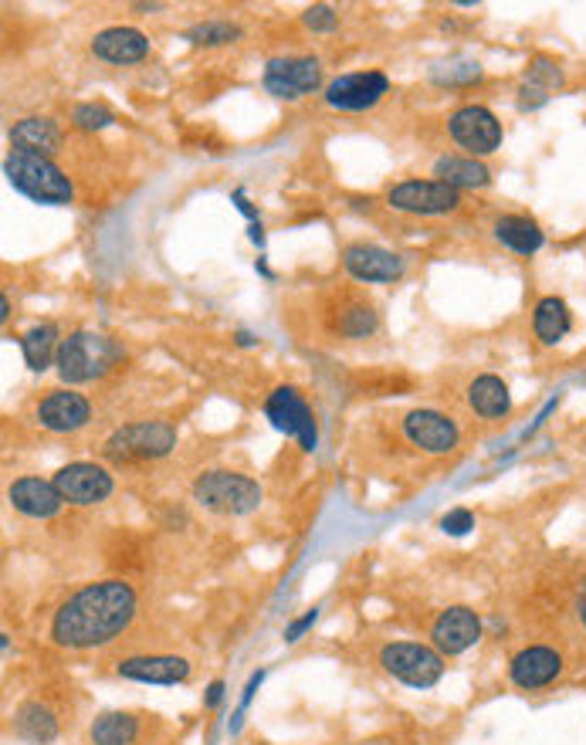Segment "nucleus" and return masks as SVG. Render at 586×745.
<instances>
[{"instance_id": "nucleus-37", "label": "nucleus", "mask_w": 586, "mask_h": 745, "mask_svg": "<svg viewBox=\"0 0 586 745\" xmlns=\"http://www.w3.org/2000/svg\"><path fill=\"white\" fill-rule=\"evenodd\" d=\"M224 698V681H214V685L207 688V708H217Z\"/></svg>"}, {"instance_id": "nucleus-8", "label": "nucleus", "mask_w": 586, "mask_h": 745, "mask_svg": "<svg viewBox=\"0 0 586 745\" xmlns=\"http://www.w3.org/2000/svg\"><path fill=\"white\" fill-rule=\"evenodd\" d=\"M265 417L271 420L275 430H281L285 438H296L302 451H316L319 448V423L312 407L306 404V397L296 387H278L268 394L265 400Z\"/></svg>"}, {"instance_id": "nucleus-4", "label": "nucleus", "mask_w": 586, "mask_h": 745, "mask_svg": "<svg viewBox=\"0 0 586 745\" xmlns=\"http://www.w3.org/2000/svg\"><path fill=\"white\" fill-rule=\"evenodd\" d=\"M194 502L217 516H248L261 506V484L248 474L214 468L194 481Z\"/></svg>"}, {"instance_id": "nucleus-12", "label": "nucleus", "mask_w": 586, "mask_h": 745, "mask_svg": "<svg viewBox=\"0 0 586 745\" xmlns=\"http://www.w3.org/2000/svg\"><path fill=\"white\" fill-rule=\"evenodd\" d=\"M322 313H326V326H329V333L336 339H353L357 343V339H370V336L380 333V313H377V305L367 295H360V292H339V295H332L322 305Z\"/></svg>"}, {"instance_id": "nucleus-34", "label": "nucleus", "mask_w": 586, "mask_h": 745, "mask_svg": "<svg viewBox=\"0 0 586 745\" xmlns=\"http://www.w3.org/2000/svg\"><path fill=\"white\" fill-rule=\"evenodd\" d=\"M441 529L448 532V535H467L475 529V516L467 512V509H454V512H448L444 519H441Z\"/></svg>"}, {"instance_id": "nucleus-25", "label": "nucleus", "mask_w": 586, "mask_h": 745, "mask_svg": "<svg viewBox=\"0 0 586 745\" xmlns=\"http://www.w3.org/2000/svg\"><path fill=\"white\" fill-rule=\"evenodd\" d=\"M434 180L451 186V191H482V186L492 183V170L475 160V156H438L434 163Z\"/></svg>"}, {"instance_id": "nucleus-31", "label": "nucleus", "mask_w": 586, "mask_h": 745, "mask_svg": "<svg viewBox=\"0 0 586 745\" xmlns=\"http://www.w3.org/2000/svg\"><path fill=\"white\" fill-rule=\"evenodd\" d=\"M241 38V28L230 24L224 18H210V21H201L187 31V41L194 48H224V44H234Z\"/></svg>"}, {"instance_id": "nucleus-23", "label": "nucleus", "mask_w": 586, "mask_h": 745, "mask_svg": "<svg viewBox=\"0 0 586 745\" xmlns=\"http://www.w3.org/2000/svg\"><path fill=\"white\" fill-rule=\"evenodd\" d=\"M559 85H563V69L556 65V61L546 58V54L533 58V65L525 69V79L518 85V109L533 112V109L546 105L559 92Z\"/></svg>"}, {"instance_id": "nucleus-40", "label": "nucleus", "mask_w": 586, "mask_h": 745, "mask_svg": "<svg viewBox=\"0 0 586 745\" xmlns=\"http://www.w3.org/2000/svg\"><path fill=\"white\" fill-rule=\"evenodd\" d=\"M238 343H241V346H251V343H255V336H248V333H238Z\"/></svg>"}, {"instance_id": "nucleus-1", "label": "nucleus", "mask_w": 586, "mask_h": 745, "mask_svg": "<svg viewBox=\"0 0 586 745\" xmlns=\"http://www.w3.org/2000/svg\"><path fill=\"white\" fill-rule=\"evenodd\" d=\"M136 616V593L123 580H99L72 593L51 620V641L69 651L102 647L120 637Z\"/></svg>"}, {"instance_id": "nucleus-13", "label": "nucleus", "mask_w": 586, "mask_h": 745, "mask_svg": "<svg viewBox=\"0 0 586 745\" xmlns=\"http://www.w3.org/2000/svg\"><path fill=\"white\" fill-rule=\"evenodd\" d=\"M51 481L58 494L65 499V506H99L115 488L112 471L95 461H72L65 468H58Z\"/></svg>"}, {"instance_id": "nucleus-17", "label": "nucleus", "mask_w": 586, "mask_h": 745, "mask_svg": "<svg viewBox=\"0 0 586 745\" xmlns=\"http://www.w3.org/2000/svg\"><path fill=\"white\" fill-rule=\"evenodd\" d=\"M431 641L448 657L472 651L482 641V616L472 606H448L431 624Z\"/></svg>"}, {"instance_id": "nucleus-11", "label": "nucleus", "mask_w": 586, "mask_h": 745, "mask_svg": "<svg viewBox=\"0 0 586 745\" xmlns=\"http://www.w3.org/2000/svg\"><path fill=\"white\" fill-rule=\"evenodd\" d=\"M400 433L407 438L410 448H418L421 455H431V458H444L458 448L461 441V430L458 423L441 414V410H431V407H421V410H407L400 417Z\"/></svg>"}, {"instance_id": "nucleus-30", "label": "nucleus", "mask_w": 586, "mask_h": 745, "mask_svg": "<svg viewBox=\"0 0 586 745\" xmlns=\"http://www.w3.org/2000/svg\"><path fill=\"white\" fill-rule=\"evenodd\" d=\"M136 735H140V718L130 712H102L89 728L92 745H133Z\"/></svg>"}, {"instance_id": "nucleus-38", "label": "nucleus", "mask_w": 586, "mask_h": 745, "mask_svg": "<svg viewBox=\"0 0 586 745\" xmlns=\"http://www.w3.org/2000/svg\"><path fill=\"white\" fill-rule=\"evenodd\" d=\"M576 610H579V620H583V627H586V583H583V590H579V600H576Z\"/></svg>"}, {"instance_id": "nucleus-18", "label": "nucleus", "mask_w": 586, "mask_h": 745, "mask_svg": "<svg viewBox=\"0 0 586 745\" xmlns=\"http://www.w3.org/2000/svg\"><path fill=\"white\" fill-rule=\"evenodd\" d=\"M559 674H563V657H559V651H553L546 644L522 647L508 664L512 685L522 692H539V688L553 685Z\"/></svg>"}, {"instance_id": "nucleus-21", "label": "nucleus", "mask_w": 586, "mask_h": 745, "mask_svg": "<svg viewBox=\"0 0 586 745\" xmlns=\"http://www.w3.org/2000/svg\"><path fill=\"white\" fill-rule=\"evenodd\" d=\"M92 54L109 65H136L150 54V38L136 28H105L92 38Z\"/></svg>"}, {"instance_id": "nucleus-16", "label": "nucleus", "mask_w": 586, "mask_h": 745, "mask_svg": "<svg viewBox=\"0 0 586 745\" xmlns=\"http://www.w3.org/2000/svg\"><path fill=\"white\" fill-rule=\"evenodd\" d=\"M34 420L51 433H75L92 420V404L72 387H58L38 400Z\"/></svg>"}, {"instance_id": "nucleus-32", "label": "nucleus", "mask_w": 586, "mask_h": 745, "mask_svg": "<svg viewBox=\"0 0 586 745\" xmlns=\"http://www.w3.org/2000/svg\"><path fill=\"white\" fill-rule=\"evenodd\" d=\"M72 122H75L79 130H85V133H99V130H109V126H112L115 115H112L105 105L82 102V105H75V109H72Z\"/></svg>"}, {"instance_id": "nucleus-24", "label": "nucleus", "mask_w": 586, "mask_h": 745, "mask_svg": "<svg viewBox=\"0 0 586 745\" xmlns=\"http://www.w3.org/2000/svg\"><path fill=\"white\" fill-rule=\"evenodd\" d=\"M492 237L505 247V252L522 255V258L536 255L539 247L546 244L543 227H539L533 217H525V214H502V217H495V224H492Z\"/></svg>"}, {"instance_id": "nucleus-7", "label": "nucleus", "mask_w": 586, "mask_h": 745, "mask_svg": "<svg viewBox=\"0 0 586 745\" xmlns=\"http://www.w3.org/2000/svg\"><path fill=\"white\" fill-rule=\"evenodd\" d=\"M261 85L271 99L299 102L322 85V65L312 54H281V58H271L265 65Z\"/></svg>"}, {"instance_id": "nucleus-15", "label": "nucleus", "mask_w": 586, "mask_h": 745, "mask_svg": "<svg viewBox=\"0 0 586 745\" xmlns=\"http://www.w3.org/2000/svg\"><path fill=\"white\" fill-rule=\"evenodd\" d=\"M390 92V79L383 72H346L339 79H332L322 92L326 105L336 112H367L373 105L383 102V95Z\"/></svg>"}, {"instance_id": "nucleus-28", "label": "nucleus", "mask_w": 586, "mask_h": 745, "mask_svg": "<svg viewBox=\"0 0 586 745\" xmlns=\"http://www.w3.org/2000/svg\"><path fill=\"white\" fill-rule=\"evenodd\" d=\"M573 329V313L559 295H546L533 313V333L543 346H556Z\"/></svg>"}, {"instance_id": "nucleus-39", "label": "nucleus", "mask_w": 586, "mask_h": 745, "mask_svg": "<svg viewBox=\"0 0 586 745\" xmlns=\"http://www.w3.org/2000/svg\"><path fill=\"white\" fill-rule=\"evenodd\" d=\"M0 319H4V323L11 319V298L8 295H4V302H0Z\"/></svg>"}, {"instance_id": "nucleus-10", "label": "nucleus", "mask_w": 586, "mask_h": 745, "mask_svg": "<svg viewBox=\"0 0 586 745\" xmlns=\"http://www.w3.org/2000/svg\"><path fill=\"white\" fill-rule=\"evenodd\" d=\"M448 133L464 156H492L502 150V122L485 105H461L448 115Z\"/></svg>"}, {"instance_id": "nucleus-2", "label": "nucleus", "mask_w": 586, "mask_h": 745, "mask_svg": "<svg viewBox=\"0 0 586 745\" xmlns=\"http://www.w3.org/2000/svg\"><path fill=\"white\" fill-rule=\"evenodd\" d=\"M123 363V346L102 336V333H72L58 346V359H54V372L62 377V384L79 387V384H92L102 380L105 372H112Z\"/></svg>"}, {"instance_id": "nucleus-27", "label": "nucleus", "mask_w": 586, "mask_h": 745, "mask_svg": "<svg viewBox=\"0 0 586 745\" xmlns=\"http://www.w3.org/2000/svg\"><path fill=\"white\" fill-rule=\"evenodd\" d=\"M467 404H472V410L479 417L498 420V417H508L512 394H508L505 380H498L495 372H482V377H475L472 387H467Z\"/></svg>"}, {"instance_id": "nucleus-9", "label": "nucleus", "mask_w": 586, "mask_h": 745, "mask_svg": "<svg viewBox=\"0 0 586 745\" xmlns=\"http://www.w3.org/2000/svg\"><path fill=\"white\" fill-rule=\"evenodd\" d=\"M387 207L410 217H448L461 207V194L438 180H403L387 191Z\"/></svg>"}, {"instance_id": "nucleus-35", "label": "nucleus", "mask_w": 586, "mask_h": 745, "mask_svg": "<svg viewBox=\"0 0 586 745\" xmlns=\"http://www.w3.org/2000/svg\"><path fill=\"white\" fill-rule=\"evenodd\" d=\"M461 69H464V65H461ZM434 79H438V82H448V85H451V82H475V79H482V69H479V65H467L464 72H458V69H454V72H434Z\"/></svg>"}, {"instance_id": "nucleus-19", "label": "nucleus", "mask_w": 586, "mask_h": 745, "mask_svg": "<svg viewBox=\"0 0 586 745\" xmlns=\"http://www.w3.org/2000/svg\"><path fill=\"white\" fill-rule=\"evenodd\" d=\"M115 674L140 685H181L191 677V661L177 654H133L115 664Z\"/></svg>"}, {"instance_id": "nucleus-29", "label": "nucleus", "mask_w": 586, "mask_h": 745, "mask_svg": "<svg viewBox=\"0 0 586 745\" xmlns=\"http://www.w3.org/2000/svg\"><path fill=\"white\" fill-rule=\"evenodd\" d=\"M58 346H62V336H58V326L44 323V326H34L21 336V353H24V363L28 369L34 372H44L48 366H54L58 359Z\"/></svg>"}, {"instance_id": "nucleus-14", "label": "nucleus", "mask_w": 586, "mask_h": 745, "mask_svg": "<svg viewBox=\"0 0 586 745\" xmlns=\"http://www.w3.org/2000/svg\"><path fill=\"white\" fill-rule=\"evenodd\" d=\"M342 268L346 275L360 282V285H387V282H400L407 275V262L380 244H367V241H353L342 247Z\"/></svg>"}, {"instance_id": "nucleus-33", "label": "nucleus", "mask_w": 586, "mask_h": 745, "mask_svg": "<svg viewBox=\"0 0 586 745\" xmlns=\"http://www.w3.org/2000/svg\"><path fill=\"white\" fill-rule=\"evenodd\" d=\"M302 24H306L309 31H316V34H329V31L339 28V14H336V8H329V4H316V8H309V11L302 14Z\"/></svg>"}, {"instance_id": "nucleus-6", "label": "nucleus", "mask_w": 586, "mask_h": 745, "mask_svg": "<svg viewBox=\"0 0 586 745\" xmlns=\"http://www.w3.org/2000/svg\"><path fill=\"white\" fill-rule=\"evenodd\" d=\"M380 664L407 688H434L444 674V654L418 641H393L380 651Z\"/></svg>"}, {"instance_id": "nucleus-5", "label": "nucleus", "mask_w": 586, "mask_h": 745, "mask_svg": "<svg viewBox=\"0 0 586 745\" xmlns=\"http://www.w3.org/2000/svg\"><path fill=\"white\" fill-rule=\"evenodd\" d=\"M177 448V427L166 420H136L126 423L105 441L102 455L115 465H136V461H160Z\"/></svg>"}, {"instance_id": "nucleus-3", "label": "nucleus", "mask_w": 586, "mask_h": 745, "mask_svg": "<svg viewBox=\"0 0 586 745\" xmlns=\"http://www.w3.org/2000/svg\"><path fill=\"white\" fill-rule=\"evenodd\" d=\"M4 176L14 186L18 194H24L34 204L44 207H65L75 201V186L72 180L58 170L48 156H34V153H18L11 150L4 156Z\"/></svg>"}, {"instance_id": "nucleus-22", "label": "nucleus", "mask_w": 586, "mask_h": 745, "mask_svg": "<svg viewBox=\"0 0 586 745\" xmlns=\"http://www.w3.org/2000/svg\"><path fill=\"white\" fill-rule=\"evenodd\" d=\"M11 146L18 153H34V156H54L58 150H62L65 143V133L62 126H58L54 119L48 115H28V119H18L11 126Z\"/></svg>"}, {"instance_id": "nucleus-20", "label": "nucleus", "mask_w": 586, "mask_h": 745, "mask_svg": "<svg viewBox=\"0 0 586 745\" xmlns=\"http://www.w3.org/2000/svg\"><path fill=\"white\" fill-rule=\"evenodd\" d=\"M8 502L28 519H54L65 506V499L58 494L54 481L34 478V474H24L8 488Z\"/></svg>"}, {"instance_id": "nucleus-26", "label": "nucleus", "mask_w": 586, "mask_h": 745, "mask_svg": "<svg viewBox=\"0 0 586 745\" xmlns=\"http://www.w3.org/2000/svg\"><path fill=\"white\" fill-rule=\"evenodd\" d=\"M58 732H62V725H58V715L44 702H38V698L24 702L14 712V735L31 742V745H51L58 738Z\"/></svg>"}, {"instance_id": "nucleus-36", "label": "nucleus", "mask_w": 586, "mask_h": 745, "mask_svg": "<svg viewBox=\"0 0 586 745\" xmlns=\"http://www.w3.org/2000/svg\"><path fill=\"white\" fill-rule=\"evenodd\" d=\"M316 616H319V610H309V613H302V616L296 620V624H288L285 641H288V644H291V641H299V637H302V634L316 624Z\"/></svg>"}]
</instances>
